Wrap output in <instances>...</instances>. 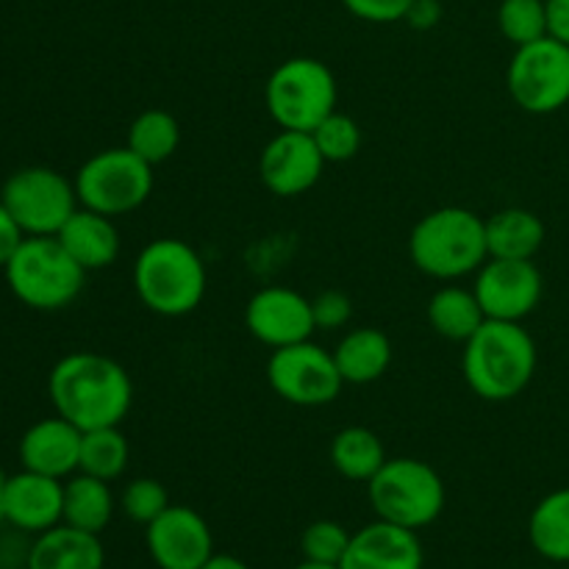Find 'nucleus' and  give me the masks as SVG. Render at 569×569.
<instances>
[{"mask_svg":"<svg viewBox=\"0 0 569 569\" xmlns=\"http://www.w3.org/2000/svg\"><path fill=\"white\" fill-rule=\"evenodd\" d=\"M472 292L487 320L522 322L537 311L545 278L533 259H487L478 267Z\"/></svg>","mask_w":569,"mask_h":569,"instance_id":"nucleus-12","label":"nucleus"},{"mask_svg":"<svg viewBox=\"0 0 569 569\" xmlns=\"http://www.w3.org/2000/svg\"><path fill=\"white\" fill-rule=\"evenodd\" d=\"M150 559L159 569H200L214 556V539L203 517L189 506H170L144 533Z\"/></svg>","mask_w":569,"mask_h":569,"instance_id":"nucleus-13","label":"nucleus"},{"mask_svg":"<svg viewBox=\"0 0 569 569\" xmlns=\"http://www.w3.org/2000/svg\"><path fill=\"white\" fill-rule=\"evenodd\" d=\"M181 144V126L164 109H148L128 128V148L150 167L170 159Z\"/></svg>","mask_w":569,"mask_h":569,"instance_id":"nucleus-28","label":"nucleus"},{"mask_svg":"<svg viewBox=\"0 0 569 569\" xmlns=\"http://www.w3.org/2000/svg\"><path fill=\"white\" fill-rule=\"evenodd\" d=\"M81 428L59 415L33 422L20 439L22 470L42 472L59 481L76 476L78 459H81Z\"/></svg>","mask_w":569,"mask_h":569,"instance_id":"nucleus-18","label":"nucleus"},{"mask_svg":"<svg viewBox=\"0 0 569 569\" xmlns=\"http://www.w3.org/2000/svg\"><path fill=\"white\" fill-rule=\"evenodd\" d=\"M48 395L56 415L81 431H92L126 420L133 403V383L120 361L92 350H76L56 361Z\"/></svg>","mask_w":569,"mask_h":569,"instance_id":"nucleus-1","label":"nucleus"},{"mask_svg":"<svg viewBox=\"0 0 569 569\" xmlns=\"http://www.w3.org/2000/svg\"><path fill=\"white\" fill-rule=\"evenodd\" d=\"M128 459H131V445L120 426L92 428L81 437V459H78V472L100 478V481H114L126 472Z\"/></svg>","mask_w":569,"mask_h":569,"instance_id":"nucleus-27","label":"nucleus"},{"mask_svg":"<svg viewBox=\"0 0 569 569\" xmlns=\"http://www.w3.org/2000/svg\"><path fill=\"white\" fill-rule=\"evenodd\" d=\"M267 381L278 398L303 409L331 403L345 387L333 350H326L311 339L272 350L267 361Z\"/></svg>","mask_w":569,"mask_h":569,"instance_id":"nucleus-11","label":"nucleus"},{"mask_svg":"<svg viewBox=\"0 0 569 569\" xmlns=\"http://www.w3.org/2000/svg\"><path fill=\"white\" fill-rule=\"evenodd\" d=\"M292 569H342L339 565H317V561H300L298 567H292Z\"/></svg>","mask_w":569,"mask_h":569,"instance_id":"nucleus-39","label":"nucleus"},{"mask_svg":"<svg viewBox=\"0 0 569 569\" xmlns=\"http://www.w3.org/2000/svg\"><path fill=\"white\" fill-rule=\"evenodd\" d=\"M114 517V495L109 481L78 472L64 483V526L87 533H103Z\"/></svg>","mask_w":569,"mask_h":569,"instance_id":"nucleus-23","label":"nucleus"},{"mask_svg":"<svg viewBox=\"0 0 569 569\" xmlns=\"http://www.w3.org/2000/svg\"><path fill=\"white\" fill-rule=\"evenodd\" d=\"M333 361H337L345 383L365 387V383L378 381L389 370L392 342L378 328H350L333 348Z\"/></svg>","mask_w":569,"mask_h":569,"instance_id":"nucleus-21","label":"nucleus"},{"mask_svg":"<svg viewBox=\"0 0 569 569\" xmlns=\"http://www.w3.org/2000/svg\"><path fill=\"white\" fill-rule=\"evenodd\" d=\"M511 100L528 114H553L569 103V44L542 37L515 50L506 72Z\"/></svg>","mask_w":569,"mask_h":569,"instance_id":"nucleus-10","label":"nucleus"},{"mask_svg":"<svg viewBox=\"0 0 569 569\" xmlns=\"http://www.w3.org/2000/svg\"><path fill=\"white\" fill-rule=\"evenodd\" d=\"M367 495L378 520L395 522L409 531L431 526L445 511L442 476L420 459H387L367 481Z\"/></svg>","mask_w":569,"mask_h":569,"instance_id":"nucleus-6","label":"nucleus"},{"mask_svg":"<svg viewBox=\"0 0 569 569\" xmlns=\"http://www.w3.org/2000/svg\"><path fill=\"white\" fill-rule=\"evenodd\" d=\"M209 276L198 250L183 239L161 237L139 250L133 261V289L148 311L159 317H187L203 303Z\"/></svg>","mask_w":569,"mask_h":569,"instance_id":"nucleus-3","label":"nucleus"},{"mask_svg":"<svg viewBox=\"0 0 569 569\" xmlns=\"http://www.w3.org/2000/svg\"><path fill=\"white\" fill-rule=\"evenodd\" d=\"M353 533L345 531V526L333 520H317L300 537V553L306 561H317V565H342L345 553Z\"/></svg>","mask_w":569,"mask_h":569,"instance_id":"nucleus-32","label":"nucleus"},{"mask_svg":"<svg viewBox=\"0 0 569 569\" xmlns=\"http://www.w3.org/2000/svg\"><path fill=\"white\" fill-rule=\"evenodd\" d=\"M415 0H342L345 9L365 22L387 26V22L406 20V11L411 9Z\"/></svg>","mask_w":569,"mask_h":569,"instance_id":"nucleus-34","label":"nucleus"},{"mask_svg":"<svg viewBox=\"0 0 569 569\" xmlns=\"http://www.w3.org/2000/svg\"><path fill=\"white\" fill-rule=\"evenodd\" d=\"M22 239H26V233H22V228L17 226V220L11 217V211L6 209L3 200H0V270L9 264V259L17 253V248L22 244Z\"/></svg>","mask_w":569,"mask_h":569,"instance_id":"nucleus-35","label":"nucleus"},{"mask_svg":"<svg viewBox=\"0 0 569 569\" xmlns=\"http://www.w3.org/2000/svg\"><path fill=\"white\" fill-rule=\"evenodd\" d=\"M439 17H442V3L439 0H415L411 9L406 11V22L411 28H420V31H428V28L437 26Z\"/></svg>","mask_w":569,"mask_h":569,"instance_id":"nucleus-36","label":"nucleus"},{"mask_svg":"<svg viewBox=\"0 0 569 569\" xmlns=\"http://www.w3.org/2000/svg\"><path fill=\"white\" fill-rule=\"evenodd\" d=\"M317 148H320L322 159L339 164V161H350L361 148V128L353 117L333 111L328 114L320 126L311 131Z\"/></svg>","mask_w":569,"mask_h":569,"instance_id":"nucleus-30","label":"nucleus"},{"mask_svg":"<svg viewBox=\"0 0 569 569\" xmlns=\"http://www.w3.org/2000/svg\"><path fill=\"white\" fill-rule=\"evenodd\" d=\"M422 545L417 531L376 520L350 537L342 569H422Z\"/></svg>","mask_w":569,"mask_h":569,"instance_id":"nucleus-17","label":"nucleus"},{"mask_svg":"<svg viewBox=\"0 0 569 569\" xmlns=\"http://www.w3.org/2000/svg\"><path fill=\"white\" fill-rule=\"evenodd\" d=\"M56 239L87 272L103 270V267L114 264L120 256V231L111 217L83 209V206H78V211L64 222Z\"/></svg>","mask_w":569,"mask_h":569,"instance_id":"nucleus-19","label":"nucleus"},{"mask_svg":"<svg viewBox=\"0 0 569 569\" xmlns=\"http://www.w3.org/2000/svg\"><path fill=\"white\" fill-rule=\"evenodd\" d=\"M3 515L9 526L26 533H44L64 520V481L22 470L6 478Z\"/></svg>","mask_w":569,"mask_h":569,"instance_id":"nucleus-16","label":"nucleus"},{"mask_svg":"<svg viewBox=\"0 0 569 569\" xmlns=\"http://www.w3.org/2000/svg\"><path fill=\"white\" fill-rule=\"evenodd\" d=\"M106 550L98 533L56 526L39 533L26 559V569H103Z\"/></svg>","mask_w":569,"mask_h":569,"instance_id":"nucleus-20","label":"nucleus"},{"mask_svg":"<svg viewBox=\"0 0 569 569\" xmlns=\"http://www.w3.org/2000/svg\"><path fill=\"white\" fill-rule=\"evenodd\" d=\"M331 465L348 481L367 483L387 465V450L376 431L365 426H350L331 439Z\"/></svg>","mask_w":569,"mask_h":569,"instance_id":"nucleus-25","label":"nucleus"},{"mask_svg":"<svg viewBox=\"0 0 569 569\" xmlns=\"http://www.w3.org/2000/svg\"><path fill=\"white\" fill-rule=\"evenodd\" d=\"M326 164L311 133L281 128V133H276L261 150L259 176L278 198H298L320 181Z\"/></svg>","mask_w":569,"mask_h":569,"instance_id":"nucleus-14","label":"nucleus"},{"mask_svg":"<svg viewBox=\"0 0 569 569\" xmlns=\"http://www.w3.org/2000/svg\"><path fill=\"white\" fill-rule=\"evenodd\" d=\"M498 28L517 48L548 37L545 0H503L498 9Z\"/></svg>","mask_w":569,"mask_h":569,"instance_id":"nucleus-29","label":"nucleus"},{"mask_svg":"<svg viewBox=\"0 0 569 569\" xmlns=\"http://www.w3.org/2000/svg\"><path fill=\"white\" fill-rule=\"evenodd\" d=\"M76 194L83 209L106 217L137 211L153 194V167L131 148H109L89 156L76 172Z\"/></svg>","mask_w":569,"mask_h":569,"instance_id":"nucleus-8","label":"nucleus"},{"mask_svg":"<svg viewBox=\"0 0 569 569\" xmlns=\"http://www.w3.org/2000/svg\"><path fill=\"white\" fill-rule=\"evenodd\" d=\"M244 326L267 348L278 350L311 339L317 331L311 300L287 287H264L248 300Z\"/></svg>","mask_w":569,"mask_h":569,"instance_id":"nucleus-15","label":"nucleus"},{"mask_svg":"<svg viewBox=\"0 0 569 569\" xmlns=\"http://www.w3.org/2000/svg\"><path fill=\"white\" fill-rule=\"evenodd\" d=\"M6 283L22 306L37 311L67 309L81 295L87 270L56 237H26L9 264Z\"/></svg>","mask_w":569,"mask_h":569,"instance_id":"nucleus-5","label":"nucleus"},{"mask_svg":"<svg viewBox=\"0 0 569 569\" xmlns=\"http://www.w3.org/2000/svg\"><path fill=\"white\" fill-rule=\"evenodd\" d=\"M528 539L542 559L569 561V489L545 495L528 520Z\"/></svg>","mask_w":569,"mask_h":569,"instance_id":"nucleus-26","label":"nucleus"},{"mask_svg":"<svg viewBox=\"0 0 569 569\" xmlns=\"http://www.w3.org/2000/svg\"><path fill=\"white\" fill-rule=\"evenodd\" d=\"M170 495H167L164 483L156 478H133L120 495V509L128 520L139 522L148 528L156 517L164 515L170 509Z\"/></svg>","mask_w":569,"mask_h":569,"instance_id":"nucleus-31","label":"nucleus"},{"mask_svg":"<svg viewBox=\"0 0 569 569\" xmlns=\"http://www.w3.org/2000/svg\"><path fill=\"white\" fill-rule=\"evenodd\" d=\"M264 103L283 131L311 133L337 111V78L320 59H287L272 70L264 87Z\"/></svg>","mask_w":569,"mask_h":569,"instance_id":"nucleus-7","label":"nucleus"},{"mask_svg":"<svg viewBox=\"0 0 569 569\" xmlns=\"http://www.w3.org/2000/svg\"><path fill=\"white\" fill-rule=\"evenodd\" d=\"M411 264L439 281H456L489 259L487 220L461 206H445L422 217L409 237Z\"/></svg>","mask_w":569,"mask_h":569,"instance_id":"nucleus-4","label":"nucleus"},{"mask_svg":"<svg viewBox=\"0 0 569 569\" xmlns=\"http://www.w3.org/2000/svg\"><path fill=\"white\" fill-rule=\"evenodd\" d=\"M200 569H250V567L231 553H214Z\"/></svg>","mask_w":569,"mask_h":569,"instance_id":"nucleus-38","label":"nucleus"},{"mask_svg":"<svg viewBox=\"0 0 569 569\" xmlns=\"http://www.w3.org/2000/svg\"><path fill=\"white\" fill-rule=\"evenodd\" d=\"M311 311H315L317 331H339L353 317V300L339 289H326L311 300Z\"/></svg>","mask_w":569,"mask_h":569,"instance_id":"nucleus-33","label":"nucleus"},{"mask_svg":"<svg viewBox=\"0 0 569 569\" xmlns=\"http://www.w3.org/2000/svg\"><path fill=\"white\" fill-rule=\"evenodd\" d=\"M461 372L478 398L503 403L533 381L537 342L522 322L487 320L465 342Z\"/></svg>","mask_w":569,"mask_h":569,"instance_id":"nucleus-2","label":"nucleus"},{"mask_svg":"<svg viewBox=\"0 0 569 569\" xmlns=\"http://www.w3.org/2000/svg\"><path fill=\"white\" fill-rule=\"evenodd\" d=\"M548 9V37L569 44V0H545Z\"/></svg>","mask_w":569,"mask_h":569,"instance_id":"nucleus-37","label":"nucleus"},{"mask_svg":"<svg viewBox=\"0 0 569 569\" xmlns=\"http://www.w3.org/2000/svg\"><path fill=\"white\" fill-rule=\"evenodd\" d=\"M3 495H6V476L0 472V522H6V515H3Z\"/></svg>","mask_w":569,"mask_h":569,"instance_id":"nucleus-40","label":"nucleus"},{"mask_svg":"<svg viewBox=\"0 0 569 569\" xmlns=\"http://www.w3.org/2000/svg\"><path fill=\"white\" fill-rule=\"evenodd\" d=\"M545 244V222L528 209H503L487 217L489 259H533Z\"/></svg>","mask_w":569,"mask_h":569,"instance_id":"nucleus-22","label":"nucleus"},{"mask_svg":"<svg viewBox=\"0 0 569 569\" xmlns=\"http://www.w3.org/2000/svg\"><path fill=\"white\" fill-rule=\"evenodd\" d=\"M0 200L26 237H56L78 211L76 183L53 167H22L0 189Z\"/></svg>","mask_w":569,"mask_h":569,"instance_id":"nucleus-9","label":"nucleus"},{"mask_svg":"<svg viewBox=\"0 0 569 569\" xmlns=\"http://www.w3.org/2000/svg\"><path fill=\"white\" fill-rule=\"evenodd\" d=\"M428 322L439 337L467 342L487 322V315L472 289L442 287L428 300Z\"/></svg>","mask_w":569,"mask_h":569,"instance_id":"nucleus-24","label":"nucleus"}]
</instances>
